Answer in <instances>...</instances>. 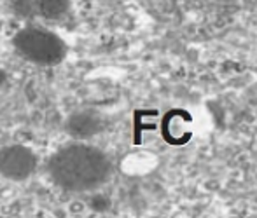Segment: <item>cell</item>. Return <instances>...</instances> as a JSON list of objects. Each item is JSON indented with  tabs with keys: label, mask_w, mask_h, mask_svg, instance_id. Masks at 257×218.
Listing matches in <instances>:
<instances>
[{
	"label": "cell",
	"mask_w": 257,
	"mask_h": 218,
	"mask_svg": "<svg viewBox=\"0 0 257 218\" xmlns=\"http://www.w3.org/2000/svg\"><path fill=\"white\" fill-rule=\"evenodd\" d=\"M110 161L102 150L75 143L63 147L49 161V174L61 188L84 192L102 185L110 174Z\"/></svg>",
	"instance_id": "1"
},
{
	"label": "cell",
	"mask_w": 257,
	"mask_h": 218,
	"mask_svg": "<svg viewBox=\"0 0 257 218\" xmlns=\"http://www.w3.org/2000/svg\"><path fill=\"white\" fill-rule=\"evenodd\" d=\"M16 51L30 63L41 67H54L67 56V44L60 35L42 27L21 28L13 39Z\"/></svg>",
	"instance_id": "2"
},
{
	"label": "cell",
	"mask_w": 257,
	"mask_h": 218,
	"mask_svg": "<svg viewBox=\"0 0 257 218\" xmlns=\"http://www.w3.org/2000/svg\"><path fill=\"white\" fill-rule=\"evenodd\" d=\"M37 157L23 145L0 148V174L9 180H25L34 173Z\"/></svg>",
	"instance_id": "3"
},
{
	"label": "cell",
	"mask_w": 257,
	"mask_h": 218,
	"mask_svg": "<svg viewBox=\"0 0 257 218\" xmlns=\"http://www.w3.org/2000/svg\"><path fill=\"white\" fill-rule=\"evenodd\" d=\"M100 129H102V121L93 112H75L67 121V131L74 138H81V140L93 136Z\"/></svg>",
	"instance_id": "4"
},
{
	"label": "cell",
	"mask_w": 257,
	"mask_h": 218,
	"mask_svg": "<svg viewBox=\"0 0 257 218\" xmlns=\"http://www.w3.org/2000/svg\"><path fill=\"white\" fill-rule=\"evenodd\" d=\"M37 9L48 20H60L70 9V0H37Z\"/></svg>",
	"instance_id": "5"
},
{
	"label": "cell",
	"mask_w": 257,
	"mask_h": 218,
	"mask_svg": "<svg viewBox=\"0 0 257 218\" xmlns=\"http://www.w3.org/2000/svg\"><path fill=\"white\" fill-rule=\"evenodd\" d=\"M11 11L16 18L23 20V18H30L35 13H39L37 9V0H14L11 4Z\"/></svg>",
	"instance_id": "6"
},
{
	"label": "cell",
	"mask_w": 257,
	"mask_h": 218,
	"mask_svg": "<svg viewBox=\"0 0 257 218\" xmlns=\"http://www.w3.org/2000/svg\"><path fill=\"white\" fill-rule=\"evenodd\" d=\"M4 82H6V72H4L2 68H0V86H2Z\"/></svg>",
	"instance_id": "7"
},
{
	"label": "cell",
	"mask_w": 257,
	"mask_h": 218,
	"mask_svg": "<svg viewBox=\"0 0 257 218\" xmlns=\"http://www.w3.org/2000/svg\"><path fill=\"white\" fill-rule=\"evenodd\" d=\"M0 30H2V21H0Z\"/></svg>",
	"instance_id": "8"
}]
</instances>
